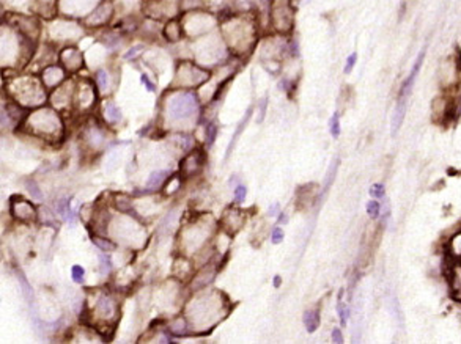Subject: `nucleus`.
I'll return each mask as SVG.
<instances>
[{
    "label": "nucleus",
    "mask_w": 461,
    "mask_h": 344,
    "mask_svg": "<svg viewBox=\"0 0 461 344\" xmlns=\"http://www.w3.org/2000/svg\"><path fill=\"white\" fill-rule=\"evenodd\" d=\"M198 112V99L192 91H180L174 94L167 104V115L172 121L190 120Z\"/></svg>",
    "instance_id": "1"
},
{
    "label": "nucleus",
    "mask_w": 461,
    "mask_h": 344,
    "mask_svg": "<svg viewBox=\"0 0 461 344\" xmlns=\"http://www.w3.org/2000/svg\"><path fill=\"white\" fill-rule=\"evenodd\" d=\"M27 124L32 127V132L35 135H41L42 138L57 137L62 129L58 115L50 109H42L32 113L27 120Z\"/></svg>",
    "instance_id": "2"
},
{
    "label": "nucleus",
    "mask_w": 461,
    "mask_h": 344,
    "mask_svg": "<svg viewBox=\"0 0 461 344\" xmlns=\"http://www.w3.org/2000/svg\"><path fill=\"white\" fill-rule=\"evenodd\" d=\"M82 316H85V318H82V322H85V324H90V319L94 316H98L101 321H104L106 324H110V322L114 321V322H116L118 321V316H120V307H118V304H116V300L110 296V294H100V297L96 299V302H94V310H93V313L92 311L87 308V307H84V310H82Z\"/></svg>",
    "instance_id": "3"
},
{
    "label": "nucleus",
    "mask_w": 461,
    "mask_h": 344,
    "mask_svg": "<svg viewBox=\"0 0 461 344\" xmlns=\"http://www.w3.org/2000/svg\"><path fill=\"white\" fill-rule=\"evenodd\" d=\"M176 79L183 80L181 82V87L196 88V87H200L202 83H205L210 79V72L206 69L198 68L197 64L181 63L176 69Z\"/></svg>",
    "instance_id": "4"
},
{
    "label": "nucleus",
    "mask_w": 461,
    "mask_h": 344,
    "mask_svg": "<svg viewBox=\"0 0 461 344\" xmlns=\"http://www.w3.org/2000/svg\"><path fill=\"white\" fill-rule=\"evenodd\" d=\"M461 74V61L458 55H452L446 58V61L439 68V82L442 88H452L458 83Z\"/></svg>",
    "instance_id": "5"
},
{
    "label": "nucleus",
    "mask_w": 461,
    "mask_h": 344,
    "mask_svg": "<svg viewBox=\"0 0 461 344\" xmlns=\"http://www.w3.org/2000/svg\"><path fill=\"white\" fill-rule=\"evenodd\" d=\"M206 156L202 149H194L184 156V159L180 164V176L181 179H189L194 178L197 173H200V170L205 165Z\"/></svg>",
    "instance_id": "6"
},
{
    "label": "nucleus",
    "mask_w": 461,
    "mask_h": 344,
    "mask_svg": "<svg viewBox=\"0 0 461 344\" xmlns=\"http://www.w3.org/2000/svg\"><path fill=\"white\" fill-rule=\"evenodd\" d=\"M271 22L278 33H288L294 25V9L288 3L276 6L271 14Z\"/></svg>",
    "instance_id": "7"
},
{
    "label": "nucleus",
    "mask_w": 461,
    "mask_h": 344,
    "mask_svg": "<svg viewBox=\"0 0 461 344\" xmlns=\"http://www.w3.org/2000/svg\"><path fill=\"white\" fill-rule=\"evenodd\" d=\"M10 212L19 222H35L38 216L36 208L34 204L18 195L10 198Z\"/></svg>",
    "instance_id": "8"
},
{
    "label": "nucleus",
    "mask_w": 461,
    "mask_h": 344,
    "mask_svg": "<svg viewBox=\"0 0 461 344\" xmlns=\"http://www.w3.org/2000/svg\"><path fill=\"white\" fill-rule=\"evenodd\" d=\"M246 219H248V216H246L244 211L234 208V206L227 208V209H225V212H224V216H222L224 230L227 231L230 236L236 234L244 227Z\"/></svg>",
    "instance_id": "9"
},
{
    "label": "nucleus",
    "mask_w": 461,
    "mask_h": 344,
    "mask_svg": "<svg viewBox=\"0 0 461 344\" xmlns=\"http://www.w3.org/2000/svg\"><path fill=\"white\" fill-rule=\"evenodd\" d=\"M424 60H425V49L419 53V57H417V60L414 61L412 68H411V71H410V74H408V77H406V79L403 80L402 87H400V90H398V99L408 101L410 94H411V91H412V87H414V83H416V79H417V76H419V71H420V68H422Z\"/></svg>",
    "instance_id": "10"
},
{
    "label": "nucleus",
    "mask_w": 461,
    "mask_h": 344,
    "mask_svg": "<svg viewBox=\"0 0 461 344\" xmlns=\"http://www.w3.org/2000/svg\"><path fill=\"white\" fill-rule=\"evenodd\" d=\"M60 61L68 71H78L82 68V53L78 49H65L60 53Z\"/></svg>",
    "instance_id": "11"
},
{
    "label": "nucleus",
    "mask_w": 461,
    "mask_h": 344,
    "mask_svg": "<svg viewBox=\"0 0 461 344\" xmlns=\"http://www.w3.org/2000/svg\"><path fill=\"white\" fill-rule=\"evenodd\" d=\"M110 14H112V6H110V3H101V5L93 11V14L88 16L87 24H90V25H93V27H98V25H101V24H106L107 20H109Z\"/></svg>",
    "instance_id": "12"
},
{
    "label": "nucleus",
    "mask_w": 461,
    "mask_h": 344,
    "mask_svg": "<svg viewBox=\"0 0 461 344\" xmlns=\"http://www.w3.org/2000/svg\"><path fill=\"white\" fill-rule=\"evenodd\" d=\"M65 77V72L60 66H48L44 71H42V83H44L46 88H54L63 80Z\"/></svg>",
    "instance_id": "13"
},
{
    "label": "nucleus",
    "mask_w": 461,
    "mask_h": 344,
    "mask_svg": "<svg viewBox=\"0 0 461 344\" xmlns=\"http://www.w3.org/2000/svg\"><path fill=\"white\" fill-rule=\"evenodd\" d=\"M168 176H170L168 170H156V171H153V173L150 175V178L146 179V182H145L146 192H156L160 187H164V184H166V181L168 179Z\"/></svg>",
    "instance_id": "14"
},
{
    "label": "nucleus",
    "mask_w": 461,
    "mask_h": 344,
    "mask_svg": "<svg viewBox=\"0 0 461 344\" xmlns=\"http://www.w3.org/2000/svg\"><path fill=\"white\" fill-rule=\"evenodd\" d=\"M406 109H408V101L403 99H396V105L392 115V135H395L398 132V129L402 127L403 121H404V115H406Z\"/></svg>",
    "instance_id": "15"
},
{
    "label": "nucleus",
    "mask_w": 461,
    "mask_h": 344,
    "mask_svg": "<svg viewBox=\"0 0 461 344\" xmlns=\"http://www.w3.org/2000/svg\"><path fill=\"white\" fill-rule=\"evenodd\" d=\"M183 31L184 30H183V27L178 24V20H170V22H167L166 27H164V36H166L167 41L175 42V41L181 39V36H183Z\"/></svg>",
    "instance_id": "16"
},
{
    "label": "nucleus",
    "mask_w": 461,
    "mask_h": 344,
    "mask_svg": "<svg viewBox=\"0 0 461 344\" xmlns=\"http://www.w3.org/2000/svg\"><path fill=\"white\" fill-rule=\"evenodd\" d=\"M114 206L123 214L132 211V200L126 193H114Z\"/></svg>",
    "instance_id": "17"
},
{
    "label": "nucleus",
    "mask_w": 461,
    "mask_h": 344,
    "mask_svg": "<svg viewBox=\"0 0 461 344\" xmlns=\"http://www.w3.org/2000/svg\"><path fill=\"white\" fill-rule=\"evenodd\" d=\"M104 118L109 124H116L122 121V110L118 109V105H115L114 102H106L104 104Z\"/></svg>",
    "instance_id": "18"
},
{
    "label": "nucleus",
    "mask_w": 461,
    "mask_h": 344,
    "mask_svg": "<svg viewBox=\"0 0 461 344\" xmlns=\"http://www.w3.org/2000/svg\"><path fill=\"white\" fill-rule=\"evenodd\" d=\"M304 326L308 333H314L320 327V310H310L304 313Z\"/></svg>",
    "instance_id": "19"
},
{
    "label": "nucleus",
    "mask_w": 461,
    "mask_h": 344,
    "mask_svg": "<svg viewBox=\"0 0 461 344\" xmlns=\"http://www.w3.org/2000/svg\"><path fill=\"white\" fill-rule=\"evenodd\" d=\"M93 244L98 247L101 252H106V253H110V252L116 250V244L112 239L104 238V236H101V234H94L93 236Z\"/></svg>",
    "instance_id": "20"
},
{
    "label": "nucleus",
    "mask_w": 461,
    "mask_h": 344,
    "mask_svg": "<svg viewBox=\"0 0 461 344\" xmlns=\"http://www.w3.org/2000/svg\"><path fill=\"white\" fill-rule=\"evenodd\" d=\"M252 112H254V109L250 107V109L248 110V113H246V116L242 118V121L240 123V126H238V129H236V132L233 134V137H232V142H230V145H228V148H227V157L230 156V153H232V149H233V146H234V143L238 142V138H240V135L242 134V131H244V126L248 124V121H249V118H250V115H252Z\"/></svg>",
    "instance_id": "21"
},
{
    "label": "nucleus",
    "mask_w": 461,
    "mask_h": 344,
    "mask_svg": "<svg viewBox=\"0 0 461 344\" xmlns=\"http://www.w3.org/2000/svg\"><path fill=\"white\" fill-rule=\"evenodd\" d=\"M170 332H172V335H175V337H186L188 335V324H186L184 316L178 318V319H175L174 322H172Z\"/></svg>",
    "instance_id": "22"
},
{
    "label": "nucleus",
    "mask_w": 461,
    "mask_h": 344,
    "mask_svg": "<svg viewBox=\"0 0 461 344\" xmlns=\"http://www.w3.org/2000/svg\"><path fill=\"white\" fill-rule=\"evenodd\" d=\"M26 189L28 190V193H30V197L34 198V200H36V201H42V192H41V189H40V186H38V182L35 181V179H27L26 181Z\"/></svg>",
    "instance_id": "23"
},
{
    "label": "nucleus",
    "mask_w": 461,
    "mask_h": 344,
    "mask_svg": "<svg viewBox=\"0 0 461 344\" xmlns=\"http://www.w3.org/2000/svg\"><path fill=\"white\" fill-rule=\"evenodd\" d=\"M448 250H450V255L455 256V258H461V231L456 233L452 239L448 242Z\"/></svg>",
    "instance_id": "24"
},
{
    "label": "nucleus",
    "mask_w": 461,
    "mask_h": 344,
    "mask_svg": "<svg viewBox=\"0 0 461 344\" xmlns=\"http://www.w3.org/2000/svg\"><path fill=\"white\" fill-rule=\"evenodd\" d=\"M180 187H181V179L175 175V176H170L166 181L164 192H166V195H170V193H175L176 190H180Z\"/></svg>",
    "instance_id": "25"
},
{
    "label": "nucleus",
    "mask_w": 461,
    "mask_h": 344,
    "mask_svg": "<svg viewBox=\"0 0 461 344\" xmlns=\"http://www.w3.org/2000/svg\"><path fill=\"white\" fill-rule=\"evenodd\" d=\"M96 85H98L101 91H107V88H109V74H107V71L100 69L96 72Z\"/></svg>",
    "instance_id": "26"
},
{
    "label": "nucleus",
    "mask_w": 461,
    "mask_h": 344,
    "mask_svg": "<svg viewBox=\"0 0 461 344\" xmlns=\"http://www.w3.org/2000/svg\"><path fill=\"white\" fill-rule=\"evenodd\" d=\"M98 258H100V263H101V266H100V272H101L102 275L110 274V271H112V263H110V260H109V255L101 253Z\"/></svg>",
    "instance_id": "27"
},
{
    "label": "nucleus",
    "mask_w": 461,
    "mask_h": 344,
    "mask_svg": "<svg viewBox=\"0 0 461 344\" xmlns=\"http://www.w3.org/2000/svg\"><path fill=\"white\" fill-rule=\"evenodd\" d=\"M71 278H72V282H76V283H84V280H85V271H84V267L79 266V264L72 266V267H71Z\"/></svg>",
    "instance_id": "28"
},
{
    "label": "nucleus",
    "mask_w": 461,
    "mask_h": 344,
    "mask_svg": "<svg viewBox=\"0 0 461 344\" xmlns=\"http://www.w3.org/2000/svg\"><path fill=\"white\" fill-rule=\"evenodd\" d=\"M329 126H330V135L337 138L340 135V115L337 112L332 115Z\"/></svg>",
    "instance_id": "29"
},
{
    "label": "nucleus",
    "mask_w": 461,
    "mask_h": 344,
    "mask_svg": "<svg viewBox=\"0 0 461 344\" xmlns=\"http://www.w3.org/2000/svg\"><path fill=\"white\" fill-rule=\"evenodd\" d=\"M381 212V204L376 201V200H372L367 203V214L372 217V219H376Z\"/></svg>",
    "instance_id": "30"
},
{
    "label": "nucleus",
    "mask_w": 461,
    "mask_h": 344,
    "mask_svg": "<svg viewBox=\"0 0 461 344\" xmlns=\"http://www.w3.org/2000/svg\"><path fill=\"white\" fill-rule=\"evenodd\" d=\"M216 135H218V127L216 124H208L206 126V132H205V140H206V145L211 146L216 140Z\"/></svg>",
    "instance_id": "31"
},
{
    "label": "nucleus",
    "mask_w": 461,
    "mask_h": 344,
    "mask_svg": "<svg viewBox=\"0 0 461 344\" xmlns=\"http://www.w3.org/2000/svg\"><path fill=\"white\" fill-rule=\"evenodd\" d=\"M246 197H248V189H246L244 186H241V184L234 187V190H233L234 201H236V203H244Z\"/></svg>",
    "instance_id": "32"
},
{
    "label": "nucleus",
    "mask_w": 461,
    "mask_h": 344,
    "mask_svg": "<svg viewBox=\"0 0 461 344\" xmlns=\"http://www.w3.org/2000/svg\"><path fill=\"white\" fill-rule=\"evenodd\" d=\"M384 193H386V187H384V184H381V182H376V184H373V186L370 187V195H372L374 200L382 198Z\"/></svg>",
    "instance_id": "33"
},
{
    "label": "nucleus",
    "mask_w": 461,
    "mask_h": 344,
    "mask_svg": "<svg viewBox=\"0 0 461 344\" xmlns=\"http://www.w3.org/2000/svg\"><path fill=\"white\" fill-rule=\"evenodd\" d=\"M284 238H285L284 230L280 227H274L272 231H271V242L272 244H280L284 241Z\"/></svg>",
    "instance_id": "34"
},
{
    "label": "nucleus",
    "mask_w": 461,
    "mask_h": 344,
    "mask_svg": "<svg viewBox=\"0 0 461 344\" xmlns=\"http://www.w3.org/2000/svg\"><path fill=\"white\" fill-rule=\"evenodd\" d=\"M337 313H338V316H340L342 326H346V316L350 315L348 307H345V304H343V302H338V305H337Z\"/></svg>",
    "instance_id": "35"
},
{
    "label": "nucleus",
    "mask_w": 461,
    "mask_h": 344,
    "mask_svg": "<svg viewBox=\"0 0 461 344\" xmlns=\"http://www.w3.org/2000/svg\"><path fill=\"white\" fill-rule=\"evenodd\" d=\"M19 283H20V286H22V289H24V296H26V299H32V296H34V293H32V288H30V285H28V282L26 280V277L22 275V274H19Z\"/></svg>",
    "instance_id": "36"
},
{
    "label": "nucleus",
    "mask_w": 461,
    "mask_h": 344,
    "mask_svg": "<svg viewBox=\"0 0 461 344\" xmlns=\"http://www.w3.org/2000/svg\"><path fill=\"white\" fill-rule=\"evenodd\" d=\"M356 63H358V53H356V52H352L351 55L346 58L345 69H343V71H345V74H350V72L352 71V68L356 66Z\"/></svg>",
    "instance_id": "37"
},
{
    "label": "nucleus",
    "mask_w": 461,
    "mask_h": 344,
    "mask_svg": "<svg viewBox=\"0 0 461 344\" xmlns=\"http://www.w3.org/2000/svg\"><path fill=\"white\" fill-rule=\"evenodd\" d=\"M140 50H144V46H142V44H137V46H134L132 49H130V52H128V53H124V58H126V60H131L132 57H137L138 53H140Z\"/></svg>",
    "instance_id": "38"
},
{
    "label": "nucleus",
    "mask_w": 461,
    "mask_h": 344,
    "mask_svg": "<svg viewBox=\"0 0 461 344\" xmlns=\"http://www.w3.org/2000/svg\"><path fill=\"white\" fill-rule=\"evenodd\" d=\"M278 214H280V204L274 203L272 206H270V209H268V216H270V217H276V216H278Z\"/></svg>",
    "instance_id": "39"
},
{
    "label": "nucleus",
    "mask_w": 461,
    "mask_h": 344,
    "mask_svg": "<svg viewBox=\"0 0 461 344\" xmlns=\"http://www.w3.org/2000/svg\"><path fill=\"white\" fill-rule=\"evenodd\" d=\"M332 341L337 343V344H342L343 343V335H342V330L340 329H334L332 330Z\"/></svg>",
    "instance_id": "40"
},
{
    "label": "nucleus",
    "mask_w": 461,
    "mask_h": 344,
    "mask_svg": "<svg viewBox=\"0 0 461 344\" xmlns=\"http://www.w3.org/2000/svg\"><path fill=\"white\" fill-rule=\"evenodd\" d=\"M142 83L145 85L148 91H154V83L150 80V77L146 76V74H144V76H142Z\"/></svg>",
    "instance_id": "41"
},
{
    "label": "nucleus",
    "mask_w": 461,
    "mask_h": 344,
    "mask_svg": "<svg viewBox=\"0 0 461 344\" xmlns=\"http://www.w3.org/2000/svg\"><path fill=\"white\" fill-rule=\"evenodd\" d=\"M454 104H455V115H456V118H460L461 116V90H460L458 98L454 99Z\"/></svg>",
    "instance_id": "42"
},
{
    "label": "nucleus",
    "mask_w": 461,
    "mask_h": 344,
    "mask_svg": "<svg viewBox=\"0 0 461 344\" xmlns=\"http://www.w3.org/2000/svg\"><path fill=\"white\" fill-rule=\"evenodd\" d=\"M280 283H282L280 275H276V277L272 278V286H274V288H280Z\"/></svg>",
    "instance_id": "43"
},
{
    "label": "nucleus",
    "mask_w": 461,
    "mask_h": 344,
    "mask_svg": "<svg viewBox=\"0 0 461 344\" xmlns=\"http://www.w3.org/2000/svg\"><path fill=\"white\" fill-rule=\"evenodd\" d=\"M286 222H288V216H286V214H284V212L278 214V223H286Z\"/></svg>",
    "instance_id": "44"
}]
</instances>
